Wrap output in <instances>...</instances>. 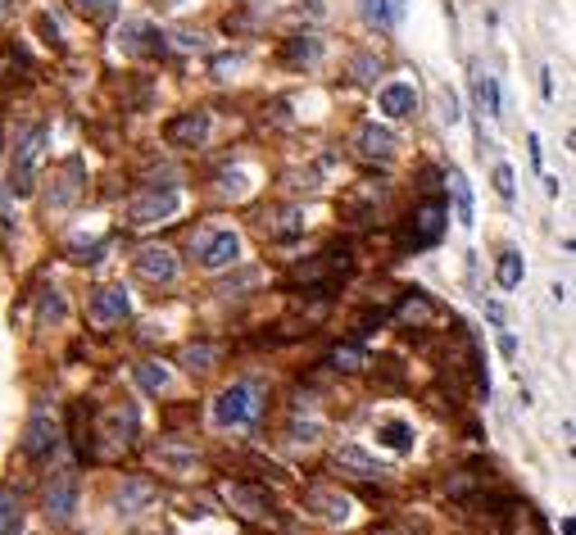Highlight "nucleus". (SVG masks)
Listing matches in <instances>:
<instances>
[{
	"instance_id": "nucleus-1",
	"label": "nucleus",
	"mask_w": 576,
	"mask_h": 535,
	"mask_svg": "<svg viewBox=\"0 0 576 535\" xmlns=\"http://www.w3.org/2000/svg\"><path fill=\"white\" fill-rule=\"evenodd\" d=\"M263 413V386L259 381H231L213 399V422L218 427H254Z\"/></svg>"
},
{
	"instance_id": "nucleus-2",
	"label": "nucleus",
	"mask_w": 576,
	"mask_h": 535,
	"mask_svg": "<svg viewBox=\"0 0 576 535\" xmlns=\"http://www.w3.org/2000/svg\"><path fill=\"white\" fill-rule=\"evenodd\" d=\"M177 204H182L177 182H150V186H141V191L132 195V204H127V222H132V227L168 222V218L177 213Z\"/></svg>"
},
{
	"instance_id": "nucleus-3",
	"label": "nucleus",
	"mask_w": 576,
	"mask_h": 535,
	"mask_svg": "<svg viewBox=\"0 0 576 535\" xmlns=\"http://www.w3.org/2000/svg\"><path fill=\"white\" fill-rule=\"evenodd\" d=\"M46 141H51V132H46V127H33V132L14 145V164H10V191H14V195H33V191H37V164H42V155H46Z\"/></svg>"
},
{
	"instance_id": "nucleus-4",
	"label": "nucleus",
	"mask_w": 576,
	"mask_h": 535,
	"mask_svg": "<svg viewBox=\"0 0 576 535\" xmlns=\"http://www.w3.org/2000/svg\"><path fill=\"white\" fill-rule=\"evenodd\" d=\"M60 436H64V427H60L55 404H51V399H37V404H33V413H28L24 449H28L33 458H51V454L60 449Z\"/></svg>"
},
{
	"instance_id": "nucleus-5",
	"label": "nucleus",
	"mask_w": 576,
	"mask_h": 535,
	"mask_svg": "<svg viewBox=\"0 0 576 535\" xmlns=\"http://www.w3.org/2000/svg\"><path fill=\"white\" fill-rule=\"evenodd\" d=\"M82 195H87V164H82L78 155H69V159L55 168L51 186H46V209H73Z\"/></svg>"
},
{
	"instance_id": "nucleus-6",
	"label": "nucleus",
	"mask_w": 576,
	"mask_h": 535,
	"mask_svg": "<svg viewBox=\"0 0 576 535\" xmlns=\"http://www.w3.org/2000/svg\"><path fill=\"white\" fill-rule=\"evenodd\" d=\"M191 254L200 258V268H209V273H222L227 263L241 258V236L236 231H200L191 240Z\"/></svg>"
},
{
	"instance_id": "nucleus-7",
	"label": "nucleus",
	"mask_w": 576,
	"mask_h": 535,
	"mask_svg": "<svg viewBox=\"0 0 576 535\" xmlns=\"http://www.w3.org/2000/svg\"><path fill=\"white\" fill-rule=\"evenodd\" d=\"M118 46H123V55H132V60H159V55L168 51L164 33H159L155 23H146V19H132V23H123V33H118Z\"/></svg>"
},
{
	"instance_id": "nucleus-8",
	"label": "nucleus",
	"mask_w": 576,
	"mask_h": 535,
	"mask_svg": "<svg viewBox=\"0 0 576 535\" xmlns=\"http://www.w3.org/2000/svg\"><path fill=\"white\" fill-rule=\"evenodd\" d=\"M73 512H78V472L60 467L46 485V517L51 521H73Z\"/></svg>"
},
{
	"instance_id": "nucleus-9",
	"label": "nucleus",
	"mask_w": 576,
	"mask_h": 535,
	"mask_svg": "<svg viewBox=\"0 0 576 535\" xmlns=\"http://www.w3.org/2000/svg\"><path fill=\"white\" fill-rule=\"evenodd\" d=\"M164 136H168V145L195 150V145H204V136H209V114H204V109H186V114H177V118L164 127Z\"/></svg>"
},
{
	"instance_id": "nucleus-10",
	"label": "nucleus",
	"mask_w": 576,
	"mask_h": 535,
	"mask_svg": "<svg viewBox=\"0 0 576 535\" xmlns=\"http://www.w3.org/2000/svg\"><path fill=\"white\" fill-rule=\"evenodd\" d=\"M440 231H445V204L440 200H422L413 209V218H409V240L413 245H436Z\"/></svg>"
},
{
	"instance_id": "nucleus-11",
	"label": "nucleus",
	"mask_w": 576,
	"mask_h": 535,
	"mask_svg": "<svg viewBox=\"0 0 576 535\" xmlns=\"http://www.w3.org/2000/svg\"><path fill=\"white\" fill-rule=\"evenodd\" d=\"M137 273H141L146 282H155V286H173L182 268H177V258H173L168 249H155V245H150V249L137 254Z\"/></svg>"
},
{
	"instance_id": "nucleus-12",
	"label": "nucleus",
	"mask_w": 576,
	"mask_h": 535,
	"mask_svg": "<svg viewBox=\"0 0 576 535\" xmlns=\"http://www.w3.org/2000/svg\"><path fill=\"white\" fill-rule=\"evenodd\" d=\"M127 291L123 286H100L96 291V300H91V318L100 323V327H118L123 318H127Z\"/></svg>"
},
{
	"instance_id": "nucleus-13",
	"label": "nucleus",
	"mask_w": 576,
	"mask_h": 535,
	"mask_svg": "<svg viewBox=\"0 0 576 535\" xmlns=\"http://www.w3.org/2000/svg\"><path fill=\"white\" fill-rule=\"evenodd\" d=\"M155 503V485L146 481V476H127L123 485H118V494H114V512L118 517H137L141 508H150Z\"/></svg>"
},
{
	"instance_id": "nucleus-14",
	"label": "nucleus",
	"mask_w": 576,
	"mask_h": 535,
	"mask_svg": "<svg viewBox=\"0 0 576 535\" xmlns=\"http://www.w3.org/2000/svg\"><path fill=\"white\" fill-rule=\"evenodd\" d=\"M33 60L24 55V46H14V42H5L0 46V87H28L33 82Z\"/></svg>"
},
{
	"instance_id": "nucleus-15",
	"label": "nucleus",
	"mask_w": 576,
	"mask_h": 535,
	"mask_svg": "<svg viewBox=\"0 0 576 535\" xmlns=\"http://www.w3.org/2000/svg\"><path fill=\"white\" fill-rule=\"evenodd\" d=\"M345 268H350L345 249H341V254H336V249H327V254H318V258H309V263H300V268H296V282H300V286H314V282H327V277L345 273Z\"/></svg>"
},
{
	"instance_id": "nucleus-16",
	"label": "nucleus",
	"mask_w": 576,
	"mask_h": 535,
	"mask_svg": "<svg viewBox=\"0 0 576 535\" xmlns=\"http://www.w3.org/2000/svg\"><path fill=\"white\" fill-rule=\"evenodd\" d=\"M395 132L391 127H377V123H368L364 132H359V141H354V150H359V159H395Z\"/></svg>"
},
{
	"instance_id": "nucleus-17",
	"label": "nucleus",
	"mask_w": 576,
	"mask_h": 535,
	"mask_svg": "<svg viewBox=\"0 0 576 535\" xmlns=\"http://www.w3.org/2000/svg\"><path fill=\"white\" fill-rule=\"evenodd\" d=\"M336 467L350 472V476H364V481H373V476L386 472V467H382L368 449H359V445H341V449H336Z\"/></svg>"
},
{
	"instance_id": "nucleus-18",
	"label": "nucleus",
	"mask_w": 576,
	"mask_h": 535,
	"mask_svg": "<svg viewBox=\"0 0 576 535\" xmlns=\"http://www.w3.org/2000/svg\"><path fill=\"white\" fill-rule=\"evenodd\" d=\"M305 503H309V512H314V517H323V521H345V517H350V508H354L345 494L323 490V485H318V490H309V499H305Z\"/></svg>"
},
{
	"instance_id": "nucleus-19",
	"label": "nucleus",
	"mask_w": 576,
	"mask_h": 535,
	"mask_svg": "<svg viewBox=\"0 0 576 535\" xmlns=\"http://www.w3.org/2000/svg\"><path fill=\"white\" fill-rule=\"evenodd\" d=\"M382 114H386V118H409V114H418V91H413L409 82L382 87Z\"/></svg>"
},
{
	"instance_id": "nucleus-20",
	"label": "nucleus",
	"mask_w": 576,
	"mask_h": 535,
	"mask_svg": "<svg viewBox=\"0 0 576 535\" xmlns=\"http://www.w3.org/2000/svg\"><path fill=\"white\" fill-rule=\"evenodd\" d=\"M227 503L231 508H241L245 517H268L272 512V499H268V490H254V485H227Z\"/></svg>"
},
{
	"instance_id": "nucleus-21",
	"label": "nucleus",
	"mask_w": 576,
	"mask_h": 535,
	"mask_svg": "<svg viewBox=\"0 0 576 535\" xmlns=\"http://www.w3.org/2000/svg\"><path fill=\"white\" fill-rule=\"evenodd\" d=\"M155 458H159V467H164V472H177V476H186V472H195V467H200V454H195V449H186V445H177V440H164V445L155 449Z\"/></svg>"
},
{
	"instance_id": "nucleus-22",
	"label": "nucleus",
	"mask_w": 576,
	"mask_h": 535,
	"mask_svg": "<svg viewBox=\"0 0 576 535\" xmlns=\"http://www.w3.org/2000/svg\"><path fill=\"white\" fill-rule=\"evenodd\" d=\"M24 526V494L14 485H0V535H19Z\"/></svg>"
},
{
	"instance_id": "nucleus-23",
	"label": "nucleus",
	"mask_w": 576,
	"mask_h": 535,
	"mask_svg": "<svg viewBox=\"0 0 576 535\" xmlns=\"http://www.w3.org/2000/svg\"><path fill=\"white\" fill-rule=\"evenodd\" d=\"M431 314H436V305H431L422 291L404 296V300H400V309H395V318H400L404 327H427V323H431Z\"/></svg>"
},
{
	"instance_id": "nucleus-24",
	"label": "nucleus",
	"mask_w": 576,
	"mask_h": 535,
	"mask_svg": "<svg viewBox=\"0 0 576 535\" xmlns=\"http://www.w3.org/2000/svg\"><path fill=\"white\" fill-rule=\"evenodd\" d=\"M263 231H268L272 240H291V236H300V231H305V218H300L296 209H277V213H268V218H263Z\"/></svg>"
},
{
	"instance_id": "nucleus-25",
	"label": "nucleus",
	"mask_w": 576,
	"mask_h": 535,
	"mask_svg": "<svg viewBox=\"0 0 576 535\" xmlns=\"http://www.w3.org/2000/svg\"><path fill=\"white\" fill-rule=\"evenodd\" d=\"M318 55H323V42L314 33H300V37H291V42L281 46V60L286 64H314Z\"/></svg>"
},
{
	"instance_id": "nucleus-26",
	"label": "nucleus",
	"mask_w": 576,
	"mask_h": 535,
	"mask_svg": "<svg viewBox=\"0 0 576 535\" xmlns=\"http://www.w3.org/2000/svg\"><path fill=\"white\" fill-rule=\"evenodd\" d=\"M472 91H477V105H481V114L499 118V82H495L486 69H472Z\"/></svg>"
},
{
	"instance_id": "nucleus-27",
	"label": "nucleus",
	"mask_w": 576,
	"mask_h": 535,
	"mask_svg": "<svg viewBox=\"0 0 576 535\" xmlns=\"http://www.w3.org/2000/svg\"><path fill=\"white\" fill-rule=\"evenodd\" d=\"M105 436H114L118 445H132V436H137V408L127 404H118V408H109V418H105Z\"/></svg>"
},
{
	"instance_id": "nucleus-28",
	"label": "nucleus",
	"mask_w": 576,
	"mask_h": 535,
	"mask_svg": "<svg viewBox=\"0 0 576 535\" xmlns=\"http://www.w3.org/2000/svg\"><path fill=\"white\" fill-rule=\"evenodd\" d=\"M377 440H382L386 449H395V454H413V445H418V436H413L409 422H382V427H377Z\"/></svg>"
},
{
	"instance_id": "nucleus-29",
	"label": "nucleus",
	"mask_w": 576,
	"mask_h": 535,
	"mask_svg": "<svg viewBox=\"0 0 576 535\" xmlns=\"http://www.w3.org/2000/svg\"><path fill=\"white\" fill-rule=\"evenodd\" d=\"M400 14H404V0H364V19L377 23V28L395 23Z\"/></svg>"
},
{
	"instance_id": "nucleus-30",
	"label": "nucleus",
	"mask_w": 576,
	"mask_h": 535,
	"mask_svg": "<svg viewBox=\"0 0 576 535\" xmlns=\"http://www.w3.org/2000/svg\"><path fill=\"white\" fill-rule=\"evenodd\" d=\"M522 277H526L522 254H517V249H504V254H499V286L513 291V286H522Z\"/></svg>"
},
{
	"instance_id": "nucleus-31",
	"label": "nucleus",
	"mask_w": 576,
	"mask_h": 535,
	"mask_svg": "<svg viewBox=\"0 0 576 535\" xmlns=\"http://www.w3.org/2000/svg\"><path fill=\"white\" fill-rule=\"evenodd\" d=\"M449 191H454V204H458V222L472 227V191H467V177L458 168H449Z\"/></svg>"
},
{
	"instance_id": "nucleus-32",
	"label": "nucleus",
	"mask_w": 576,
	"mask_h": 535,
	"mask_svg": "<svg viewBox=\"0 0 576 535\" xmlns=\"http://www.w3.org/2000/svg\"><path fill=\"white\" fill-rule=\"evenodd\" d=\"M137 381H141L150 395H159V390H168V368H159L155 359H146V363H137Z\"/></svg>"
},
{
	"instance_id": "nucleus-33",
	"label": "nucleus",
	"mask_w": 576,
	"mask_h": 535,
	"mask_svg": "<svg viewBox=\"0 0 576 535\" xmlns=\"http://www.w3.org/2000/svg\"><path fill=\"white\" fill-rule=\"evenodd\" d=\"M218 354H222L218 345H186V350H182V363H186L191 372H195V368L204 372V368H213V359H218Z\"/></svg>"
},
{
	"instance_id": "nucleus-34",
	"label": "nucleus",
	"mask_w": 576,
	"mask_h": 535,
	"mask_svg": "<svg viewBox=\"0 0 576 535\" xmlns=\"http://www.w3.org/2000/svg\"><path fill=\"white\" fill-rule=\"evenodd\" d=\"M73 10L87 14V19H96V23H105V19L118 14V0H73Z\"/></svg>"
},
{
	"instance_id": "nucleus-35",
	"label": "nucleus",
	"mask_w": 576,
	"mask_h": 535,
	"mask_svg": "<svg viewBox=\"0 0 576 535\" xmlns=\"http://www.w3.org/2000/svg\"><path fill=\"white\" fill-rule=\"evenodd\" d=\"M64 314H69L64 296H60L55 286H46V291H42V318H46V323H64Z\"/></svg>"
},
{
	"instance_id": "nucleus-36",
	"label": "nucleus",
	"mask_w": 576,
	"mask_h": 535,
	"mask_svg": "<svg viewBox=\"0 0 576 535\" xmlns=\"http://www.w3.org/2000/svg\"><path fill=\"white\" fill-rule=\"evenodd\" d=\"M332 363H336V368H345V372H359L368 359H364V350H359V345H345V350H336V354H332Z\"/></svg>"
},
{
	"instance_id": "nucleus-37",
	"label": "nucleus",
	"mask_w": 576,
	"mask_h": 535,
	"mask_svg": "<svg viewBox=\"0 0 576 535\" xmlns=\"http://www.w3.org/2000/svg\"><path fill=\"white\" fill-rule=\"evenodd\" d=\"M350 69H354V78H359V82H373V78L382 73V64H377L373 55H354V64H350Z\"/></svg>"
},
{
	"instance_id": "nucleus-38",
	"label": "nucleus",
	"mask_w": 576,
	"mask_h": 535,
	"mask_svg": "<svg viewBox=\"0 0 576 535\" xmlns=\"http://www.w3.org/2000/svg\"><path fill=\"white\" fill-rule=\"evenodd\" d=\"M209 69H213V78H218V82H227V78H236L241 60H236V55H218V60H213Z\"/></svg>"
},
{
	"instance_id": "nucleus-39",
	"label": "nucleus",
	"mask_w": 576,
	"mask_h": 535,
	"mask_svg": "<svg viewBox=\"0 0 576 535\" xmlns=\"http://www.w3.org/2000/svg\"><path fill=\"white\" fill-rule=\"evenodd\" d=\"M495 191H499L504 200H513V168H508V164L495 168Z\"/></svg>"
},
{
	"instance_id": "nucleus-40",
	"label": "nucleus",
	"mask_w": 576,
	"mask_h": 535,
	"mask_svg": "<svg viewBox=\"0 0 576 535\" xmlns=\"http://www.w3.org/2000/svg\"><path fill=\"white\" fill-rule=\"evenodd\" d=\"M222 195L241 200V195H245V173H227V177H222Z\"/></svg>"
},
{
	"instance_id": "nucleus-41",
	"label": "nucleus",
	"mask_w": 576,
	"mask_h": 535,
	"mask_svg": "<svg viewBox=\"0 0 576 535\" xmlns=\"http://www.w3.org/2000/svg\"><path fill=\"white\" fill-rule=\"evenodd\" d=\"M291 440L314 445V440H318V422H296V427H291Z\"/></svg>"
},
{
	"instance_id": "nucleus-42",
	"label": "nucleus",
	"mask_w": 576,
	"mask_h": 535,
	"mask_svg": "<svg viewBox=\"0 0 576 535\" xmlns=\"http://www.w3.org/2000/svg\"><path fill=\"white\" fill-rule=\"evenodd\" d=\"M37 33L51 42V46H60V28H55V19H46V14H37Z\"/></svg>"
},
{
	"instance_id": "nucleus-43",
	"label": "nucleus",
	"mask_w": 576,
	"mask_h": 535,
	"mask_svg": "<svg viewBox=\"0 0 576 535\" xmlns=\"http://www.w3.org/2000/svg\"><path fill=\"white\" fill-rule=\"evenodd\" d=\"M177 46H182V51H200L204 37H200V33H177Z\"/></svg>"
},
{
	"instance_id": "nucleus-44",
	"label": "nucleus",
	"mask_w": 576,
	"mask_h": 535,
	"mask_svg": "<svg viewBox=\"0 0 576 535\" xmlns=\"http://www.w3.org/2000/svg\"><path fill=\"white\" fill-rule=\"evenodd\" d=\"M499 350H504V354L513 359V354H517V341H513V336H499Z\"/></svg>"
},
{
	"instance_id": "nucleus-45",
	"label": "nucleus",
	"mask_w": 576,
	"mask_h": 535,
	"mask_svg": "<svg viewBox=\"0 0 576 535\" xmlns=\"http://www.w3.org/2000/svg\"><path fill=\"white\" fill-rule=\"evenodd\" d=\"M0 10H10V0H0Z\"/></svg>"
}]
</instances>
